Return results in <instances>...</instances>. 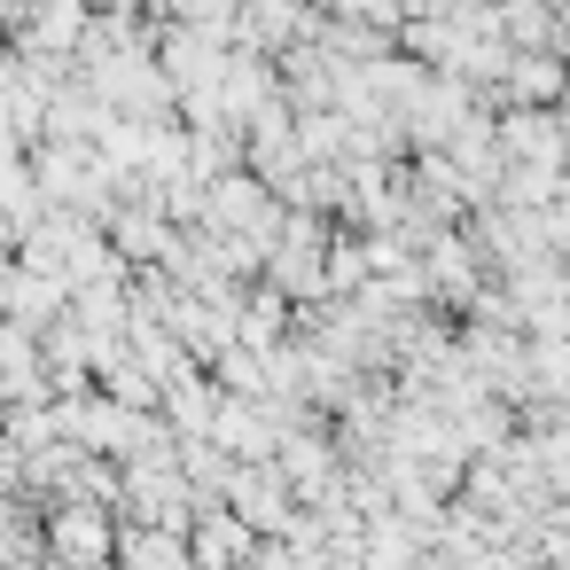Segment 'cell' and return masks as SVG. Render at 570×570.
Segmentation results:
<instances>
[{"label":"cell","instance_id":"1","mask_svg":"<svg viewBox=\"0 0 570 570\" xmlns=\"http://www.w3.org/2000/svg\"><path fill=\"white\" fill-rule=\"evenodd\" d=\"M508 149L531 157V165H554V173H562V126H547V118H515V126H508Z\"/></svg>","mask_w":570,"mask_h":570},{"label":"cell","instance_id":"2","mask_svg":"<svg viewBox=\"0 0 570 570\" xmlns=\"http://www.w3.org/2000/svg\"><path fill=\"white\" fill-rule=\"evenodd\" d=\"M515 95H562V71L547 56H531V63H515Z\"/></svg>","mask_w":570,"mask_h":570}]
</instances>
